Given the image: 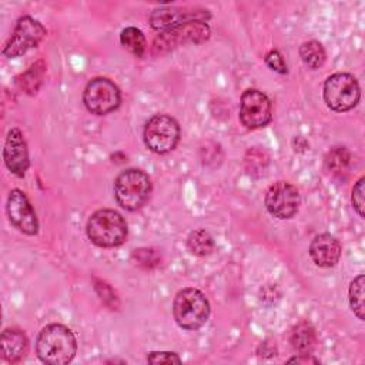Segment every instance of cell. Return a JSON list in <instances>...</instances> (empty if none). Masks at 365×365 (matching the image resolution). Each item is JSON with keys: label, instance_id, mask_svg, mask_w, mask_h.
Wrapping results in <instances>:
<instances>
[{"label": "cell", "instance_id": "cell-1", "mask_svg": "<svg viewBox=\"0 0 365 365\" xmlns=\"http://www.w3.org/2000/svg\"><path fill=\"white\" fill-rule=\"evenodd\" d=\"M77 351L73 331L61 324L46 325L36 341V354L41 362L48 365H64L71 362Z\"/></svg>", "mask_w": 365, "mask_h": 365}, {"label": "cell", "instance_id": "cell-2", "mask_svg": "<svg viewBox=\"0 0 365 365\" xmlns=\"http://www.w3.org/2000/svg\"><path fill=\"white\" fill-rule=\"evenodd\" d=\"M88 240L101 248H114L127 240V224L123 215L114 210L103 208L93 212L87 221Z\"/></svg>", "mask_w": 365, "mask_h": 365}, {"label": "cell", "instance_id": "cell-3", "mask_svg": "<svg viewBox=\"0 0 365 365\" xmlns=\"http://www.w3.org/2000/svg\"><path fill=\"white\" fill-rule=\"evenodd\" d=\"M175 322L188 331L201 328L210 317V302L197 288L188 287L177 292L173 302Z\"/></svg>", "mask_w": 365, "mask_h": 365}, {"label": "cell", "instance_id": "cell-4", "mask_svg": "<svg viewBox=\"0 0 365 365\" xmlns=\"http://www.w3.org/2000/svg\"><path fill=\"white\" fill-rule=\"evenodd\" d=\"M150 194L151 180L138 168H128L120 173L114 181L115 201L124 210H138L145 204Z\"/></svg>", "mask_w": 365, "mask_h": 365}, {"label": "cell", "instance_id": "cell-5", "mask_svg": "<svg viewBox=\"0 0 365 365\" xmlns=\"http://www.w3.org/2000/svg\"><path fill=\"white\" fill-rule=\"evenodd\" d=\"M359 97V84L349 73L331 74L324 83V100L336 113L352 110L358 104Z\"/></svg>", "mask_w": 365, "mask_h": 365}, {"label": "cell", "instance_id": "cell-6", "mask_svg": "<svg viewBox=\"0 0 365 365\" xmlns=\"http://www.w3.org/2000/svg\"><path fill=\"white\" fill-rule=\"evenodd\" d=\"M180 140L178 123L167 114L153 115L144 127L145 147L155 154H167L175 148Z\"/></svg>", "mask_w": 365, "mask_h": 365}, {"label": "cell", "instance_id": "cell-7", "mask_svg": "<svg viewBox=\"0 0 365 365\" xmlns=\"http://www.w3.org/2000/svg\"><path fill=\"white\" fill-rule=\"evenodd\" d=\"M46 27L30 16H23L17 20L16 27L4 44L3 56L9 58L19 57L27 53L30 48H36L46 37Z\"/></svg>", "mask_w": 365, "mask_h": 365}, {"label": "cell", "instance_id": "cell-8", "mask_svg": "<svg viewBox=\"0 0 365 365\" xmlns=\"http://www.w3.org/2000/svg\"><path fill=\"white\" fill-rule=\"evenodd\" d=\"M83 103L90 113L104 115L118 108L121 93L110 78L96 77L87 83L83 93Z\"/></svg>", "mask_w": 365, "mask_h": 365}, {"label": "cell", "instance_id": "cell-9", "mask_svg": "<svg viewBox=\"0 0 365 365\" xmlns=\"http://www.w3.org/2000/svg\"><path fill=\"white\" fill-rule=\"evenodd\" d=\"M272 118V106L269 98L257 88H248L242 93L240 101V121L250 130L268 125Z\"/></svg>", "mask_w": 365, "mask_h": 365}, {"label": "cell", "instance_id": "cell-10", "mask_svg": "<svg viewBox=\"0 0 365 365\" xmlns=\"http://www.w3.org/2000/svg\"><path fill=\"white\" fill-rule=\"evenodd\" d=\"M264 202L272 217L288 220L298 212L301 198L295 185L288 181H277L267 190Z\"/></svg>", "mask_w": 365, "mask_h": 365}, {"label": "cell", "instance_id": "cell-11", "mask_svg": "<svg viewBox=\"0 0 365 365\" xmlns=\"http://www.w3.org/2000/svg\"><path fill=\"white\" fill-rule=\"evenodd\" d=\"M210 37V27L205 21H188L171 30L163 31L154 40V53L168 51L184 43H202Z\"/></svg>", "mask_w": 365, "mask_h": 365}, {"label": "cell", "instance_id": "cell-12", "mask_svg": "<svg viewBox=\"0 0 365 365\" xmlns=\"http://www.w3.org/2000/svg\"><path fill=\"white\" fill-rule=\"evenodd\" d=\"M7 215L10 222L27 235L38 232V220L27 195L21 190H11L7 198Z\"/></svg>", "mask_w": 365, "mask_h": 365}, {"label": "cell", "instance_id": "cell-13", "mask_svg": "<svg viewBox=\"0 0 365 365\" xmlns=\"http://www.w3.org/2000/svg\"><path fill=\"white\" fill-rule=\"evenodd\" d=\"M211 17L210 11L202 9H180L161 7L155 9L150 16V24L158 31H167L188 21H205Z\"/></svg>", "mask_w": 365, "mask_h": 365}, {"label": "cell", "instance_id": "cell-14", "mask_svg": "<svg viewBox=\"0 0 365 365\" xmlns=\"http://www.w3.org/2000/svg\"><path fill=\"white\" fill-rule=\"evenodd\" d=\"M3 158L6 167L17 177H23L30 165L27 143L19 128H11L6 137Z\"/></svg>", "mask_w": 365, "mask_h": 365}, {"label": "cell", "instance_id": "cell-15", "mask_svg": "<svg viewBox=\"0 0 365 365\" xmlns=\"http://www.w3.org/2000/svg\"><path fill=\"white\" fill-rule=\"evenodd\" d=\"M342 252L339 241L331 234H319L309 244V257L315 265L331 268L336 265Z\"/></svg>", "mask_w": 365, "mask_h": 365}, {"label": "cell", "instance_id": "cell-16", "mask_svg": "<svg viewBox=\"0 0 365 365\" xmlns=\"http://www.w3.org/2000/svg\"><path fill=\"white\" fill-rule=\"evenodd\" d=\"M1 345V356L10 364L21 361L29 348V339L21 329L17 328H7L1 332L0 336Z\"/></svg>", "mask_w": 365, "mask_h": 365}, {"label": "cell", "instance_id": "cell-17", "mask_svg": "<svg viewBox=\"0 0 365 365\" xmlns=\"http://www.w3.org/2000/svg\"><path fill=\"white\" fill-rule=\"evenodd\" d=\"M289 342L298 354H311L317 346V332L309 322L302 321L292 328Z\"/></svg>", "mask_w": 365, "mask_h": 365}, {"label": "cell", "instance_id": "cell-18", "mask_svg": "<svg viewBox=\"0 0 365 365\" xmlns=\"http://www.w3.org/2000/svg\"><path fill=\"white\" fill-rule=\"evenodd\" d=\"M214 247H215L214 238L204 228H198V230L191 231L188 238H187L188 251L192 255H197V257L210 255L214 251Z\"/></svg>", "mask_w": 365, "mask_h": 365}, {"label": "cell", "instance_id": "cell-19", "mask_svg": "<svg viewBox=\"0 0 365 365\" xmlns=\"http://www.w3.org/2000/svg\"><path fill=\"white\" fill-rule=\"evenodd\" d=\"M299 57L308 68L317 70L325 63L327 53L324 46L319 41L309 40L299 46Z\"/></svg>", "mask_w": 365, "mask_h": 365}, {"label": "cell", "instance_id": "cell-20", "mask_svg": "<svg viewBox=\"0 0 365 365\" xmlns=\"http://www.w3.org/2000/svg\"><path fill=\"white\" fill-rule=\"evenodd\" d=\"M120 41L124 48H127L131 54L141 58L147 50V41L143 31L137 27H125L120 34Z\"/></svg>", "mask_w": 365, "mask_h": 365}, {"label": "cell", "instance_id": "cell-21", "mask_svg": "<svg viewBox=\"0 0 365 365\" xmlns=\"http://www.w3.org/2000/svg\"><path fill=\"white\" fill-rule=\"evenodd\" d=\"M351 163V154L346 147H334L325 157V167L332 175H342L348 171Z\"/></svg>", "mask_w": 365, "mask_h": 365}, {"label": "cell", "instance_id": "cell-22", "mask_svg": "<svg viewBox=\"0 0 365 365\" xmlns=\"http://www.w3.org/2000/svg\"><path fill=\"white\" fill-rule=\"evenodd\" d=\"M364 285H365V277L361 274L356 278H354L351 281L349 285V305L351 309L354 311V314L358 317V319L364 321L365 315H364Z\"/></svg>", "mask_w": 365, "mask_h": 365}, {"label": "cell", "instance_id": "cell-23", "mask_svg": "<svg viewBox=\"0 0 365 365\" xmlns=\"http://www.w3.org/2000/svg\"><path fill=\"white\" fill-rule=\"evenodd\" d=\"M44 63L43 61H37L36 64H33L29 71H26L23 76H21V80H19L20 83V87L23 90H26V93L29 94H33L38 90L41 81H43V74H44Z\"/></svg>", "mask_w": 365, "mask_h": 365}, {"label": "cell", "instance_id": "cell-24", "mask_svg": "<svg viewBox=\"0 0 365 365\" xmlns=\"http://www.w3.org/2000/svg\"><path fill=\"white\" fill-rule=\"evenodd\" d=\"M364 184H365V178L364 177H361L356 182H355V185H354V188H352V195H351V202H352V207H354V210L356 211V214L361 217V218H364L365 217V212H364Z\"/></svg>", "mask_w": 365, "mask_h": 365}, {"label": "cell", "instance_id": "cell-25", "mask_svg": "<svg viewBox=\"0 0 365 365\" xmlns=\"http://www.w3.org/2000/svg\"><path fill=\"white\" fill-rule=\"evenodd\" d=\"M264 60H265V64H267L271 70H274V71H277V73H279V74H285V73L288 71V70H287V64H285V61H284L281 53L277 51V50L268 51V53L265 54Z\"/></svg>", "mask_w": 365, "mask_h": 365}, {"label": "cell", "instance_id": "cell-26", "mask_svg": "<svg viewBox=\"0 0 365 365\" xmlns=\"http://www.w3.org/2000/svg\"><path fill=\"white\" fill-rule=\"evenodd\" d=\"M147 362L150 364H181V358L175 352H150L147 355Z\"/></svg>", "mask_w": 365, "mask_h": 365}, {"label": "cell", "instance_id": "cell-27", "mask_svg": "<svg viewBox=\"0 0 365 365\" xmlns=\"http://www.w3.org/2000/svg\"><path fill=\"white\" fill-rule=\"evenodd\" d=\"M288 362H289V364H309V362L318 364L319 361L315 359V358H312L309 354H299L298 356H294V358L288 359Z\"/></svg>", "mask_w": 365, "mask_h": 365}]
</instances>
